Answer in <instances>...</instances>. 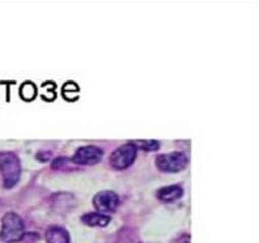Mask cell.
I'll list each match as a JSON object with an SVG mask.
<instances>
[{"label": "cell", "mask_w": 259, "mask_h": 243, "mask_svg": "<svg viewBox=\"0 0 259 243\" xmlns=\"http://www.w3.org/2000/svg\"><path fill=\"white\" fill-rule=\"evenodd\" d=\"M0 172L3 176V185L12 189L19 182L22 175L20 159L14 152H0Z\"/></svg>", "instance_id": "obj_1"}, {"label": "cell", "mask_w": 259, "mask_h": 243, "mask_svg": "<svg viewBox=\"0 0 259 243\" xmlns=\"http://www.w3.org/2000/svg\"><path fill=\"white\" fill-rule=\"evenodd\" d=\"M24 237V223L20 215L14 212H8L2 218L0 239L4 243H15Z\"/></svg>", "instance_id": "obj_2"}, {"label": "cell", "mask_w": 259, "mask_h": 243, "mask_svg": "<svg viewBox=\"0 0 259 243\" xmlns=\"http://www.w3.org/2000/svg\"><path fill=\"white\" fill-rule=\"evenodd\" d=\"M189 164V158L182 152L159 154L156 158V165L163 172H179L184 170Z\"/></svg>", "instance_id": "obj_3"}, {"label": "cell", "mask_w": 259, "mask_h": 243, "mask_svg": "<svg viewBox=\"0 0 259 243\" xmlns=\"http://www.w3.org/2000/svg\"><path fill=\"white\" fill-rule=\"evenodd\" d=\"M137 157V148L133 142L125 143L123 146L114 149L113 153L110 154V165L116 170H124L131 166Z\"/></svg>", "instance_id": "obj_4"}, {"label": "cell", "mask_w": 259, "mask_h": 243, "mask_svg": "<svg viewBox=\"0 0 259 243\" xmlns=\"http://www.w3.org/2000/svg\"><path fill=\"white\" fill-rule=\"evenodd\" d=\"M119 196L114 191L110 190H105V191H100L94 196L93 204L95 209L99 213H111L118 208L119 205Z\"/></svg>", "instance_id": "obj_5"}, {"label": "cell", "mask_w": 259, "mask_h": 243, "mask_svg": "<svg viewBox=\"0 0 259 243\" xmlns=\"http://www.w3.org/2000/svg\"><path fill=\"white\" fill-rule=\"evenodd\" d=\"M103 158V149L98 146H82L77 148L72 157V162L78 165H95Z\"/></svg>", "instance_id": "obj_6"}, {"label": "cell", "mask_w": 259, "mask_h": 243, "mask_svg": "<svg viewBox=\"0 0 259 243\" xmlns=\"http://www.w3.org/2000/svg\"><path fill=\"white\" fill-rule=\"evenodd\" d=\"M184 195V189L180 185H169L163 186L157 191V197L163 202H172L179 200Z\"/></svg>", "instance_id": "obj_7"}, {"label": "cell", "mask_w": 259, "mask_h": 243, "mask_svg": "<svg viewBox=\"0 0 259 243\" xmlns=\"http://www.w3.org/2000/svg\"><path fill=\"white\" fill-rule=\"evenodd\" d=\"M83 224L89 225V227H105L110 223L111 218L108 214H103V213L96 212H89L81 217Z\"/></svg>", "instance_id": "obj_8"}, {"label": "cell", "mask_w": 259, "mask_h": 243, "mask_svg": "<svg viewBox=\"0 0 259 243\" xmlns=\"http://www.w3.org/2000/svg\"><path fill=\"white\" fill-rule=\"evenodd\" d=\"M46 240L47 243H70V235L63 228L53 225L46 232Z\"/></svg>", "instance_id": "obj_9"}, {"label": "cell", "mask_w": 259, "mask_h": 243, "mask_svg": "<svg viewBox=\"0 0 259 243\" xmlns=\"http://www.w3.org/2000/svg\"><path fill=\"white\" fill-rule=\"evenodd\" d=\"M20 95H22L24 100H33L37 96V86L32 81H27V83L22 84V86H20Z\"/></svg>", "instance_id": "obj_10"}, {"label": "cell", "mask_w": 259, "mask_h": 243, "mask_svg": "<svg viewBox=\"0 0 259 243\" xmlns=\"http://www.w3.org/2000/svg\"><path fill=\"white\" fill-rule=\"evenodd\" d=\"M134 146L138 149H143V151H157L159 148V142L156 139H139V141L134 142Z\"/></svg>", "instance_id": "obj_11"}, {"label": "cell", "mask_w": 259, "mask_h": 243, "mask_svg": "<svg viewBox=\"0 0 259 243\" xmlns=\"http://www.w3.org/2000/svg\"><path fill=\"white\" fill-rule=\"evenodd\" d=\"M63 94H65V96H67V94H73V96H77L78 86L72 81H70V83L63 85Z\"/></svg>", "instance_id": "obj_12"}, {"label": "cell", "mask_w": 259, "mask_h": 243, "mask_svg": "<svg viewBox=\"0 0 259 243\" xmlns=\"http://www.w3.org/2000/svg\"><path fill=\"white\" fill-rule=\"evenodd\" d=\"M190 242H191V237H190L189 234H182L180 235L179 238H176L172 243H190Z\"/></svg>", "instance_id": "obj_13"}]
</instances>
